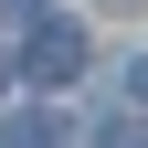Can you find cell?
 <instances>
[{"label":"cell","instance_id":"cell-1","mask_svg":"<svg viewBox=\"0 0 148 148\" xmlns=\"http://www.w3.org/2000/svg\"><path fill=\"white\" fill-rule=\"evenodd\" d=\"M21 74H32V85H74V74H85V21L32 11V32H21Z\"/></svg>","mask_w":148,"mask_h":148},{"label":"cell","instance_id":"cell-2","mask_svg":"<svg viewBox=\"0 0 148 148\" xmlns=\"http://www.w3.org/2000/svg\"><path fill=\"white\" fill-rule=\"evenodd\" d=\"M0 148H74V138H64V116H42V106H21V116H11V138H0Z\"/></svg>","mask_w":148,"mask_h":148},{"label":"cell","instance_id":"cell-3","mask_svg":"<svg viewBox=\"0 0 148 148\" xmlns=\"http://www.w3.org/2000/svg\"><path fill=\"white\" fill-rule=\"evenodd\" d=\"M95 148H148V127H138V116H116V127H95Z\"/></svg>","mask_w":148,"mask_h":148},{"label":"cell","instance_id":"cell-4","mask_svg":"<svg viewBox=\"0 0 148 148\" xmlns=\"http://www.w3.org/2000/svg\"><path fill=\"white\" fill-rule=\"evenodd\" d=\"M127 95H138V106H148V64H138V74H127Z\"/></svg>","mask_w":148,"mask_h":148},{"label":"cell","instance_id":"cell-5","mask_svg":"<svg viewBox=\"0 0 148 148\" xmlns=\"http://www.w3.org/2000/svg\"><path fill=\"white\" fill-rule=\"evenodd\" d=\"M11 11H21V21H32V11H42V0H11Z\"/></svg>","mask_w":148,"mask_h":148},{"label":"cell","instance_id":"cell-6","mask_svg":"<svg viewBox=\"0 0 148 148\" xmlns=\"http://www.w3.org/2000/svg\"><path fill=\"white\" fill-rule=\"evenodd\" d=\"M116 11H148V0H116Z\"/></svg>","mask_w":148,"mask_h":148},{"label":"cell","instance_id":"cell-7","mask_svg":"<svg viewBox=\"0 0 148 148\" xmlns=\"http://www.w3.org/2000/svg\"><path fill=\"white\" fill-rule=\"evenodd\" d=\"M0 85H11V74H0Z\"/></svg>","mask_w":148,"mask_h":148}]
</instances>
